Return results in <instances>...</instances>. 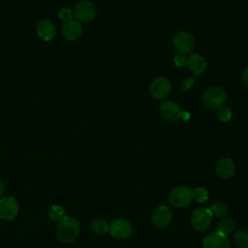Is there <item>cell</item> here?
Returning <instances> with one entry per match:
<instances>
[{"mask_svg":"<svg viewBox=\"0 0 248 248\" xmlns=\"http://www.w3.org/2000/svg\"><path fill=\"white\" fill-rule=\"evenodd\" d=\"M79 234V222L70 216H65L56 229L57 238L64 243L75 241Z\"/></svg>","mask_w":248,"mask_h":248,"instance_id":"obj_1","label":"cell"},{"mask_svg":"<svg viewBox=\"0 0 248 248\" xmlns=\"http://www.w3.org/2000/svg\"><path fill=\"white\" fill-rule=\"evenodd\" d=\"M227 100L226 91L219 86H211L202 94L203 104L213 109H220L223 108Z\"/></svg>","mask_w":248,"mask_h":248,"instance_id":"obj_2","label":"cell"},{"mask_svg":"<svg viewBox=\"0 0 248 248\" xmlns=\"http://www.w3.org/2000/svg\"><path fill=\"white\" fill-rule=\"evenodd\" d=\"M169 201L174 207H186L192 201V190L187 186H177L170 191Z\"/></svg>","mask_w":248,"mask_h":248,"instance_id":"obj_3","label":"cell"},{"mask_svg":"<svg viewBox=\"0 0 248 248\" xmlns=\"http://www.w3.org/2000/svg\"><path fill=\"white\" fill-rule=\"evenodd\" d=\"M172 44L177 53L186 55L193 50L195 46V40L189 32L180 31L174 35L172 39Z\"/></svg>","mask_w":248,"mask_h":248,"instance_id":"obj_4","label":"cell"},{"mask_svg":"<svg viewBox=\"0 0 248 248\" xmlns=\"http://www.w3.org/2000/svg\"><path fill=\"white\" fill-rule=\"evenodd\" d=\"M212 222V214L208 208H197L191 216V224L198 232H204L209 229Z\"/></svg>","mask_w":248,"mask_h":248,"instance_id":"obj_5","label":"cell"},{"mask_svg":"<svg viewBox=\"0 0 248 248\" xmlns=\"http://www.w3.org/2000/svg\"><path fill=\"white\" fill-rule=\"evenodd\" d=\"M73 13L74 16H76V18L79 21L89 22L93 20L96 16V7L92 2L82 0L76 5Z\"/></svg>","mask_w":248,"mask_h":248,"instance_id":"obj_6","label":"cell"},{"mask_svg":"<svg viewBox=\"0 0 248 248\" xmlns=\"http://www.w3.org/2000/svg\"><path fill=\"white\" fill-rule=\"evenodd\" d=\"M18 213V203L12 196L0 199V218L3 220H13Z\"/></svg>","mask_w":248,"mask_h":248,"instance_id":"obj_7","label":"cell"},{"mask_svg":"<svg viewBox=\"0 0 248 248\" xmlns=\"http://www.w3.org/2000/svg\"><path fill=\"white\" fill-rule=\"evenodd\" d=\"M108 232L111 236L117 239H125L132 233V226L127 220L118 218L111 222L108 228Z\"/></svg>","mask_w":248,"mask_h":248,"instance_id":"obj_8","label":"cell"},{"mask_svg":"<svg viewBox=\"0 0 248 248\" xmlns=\"http://www.w3.org/2000/svg\"><path fill=\"white\" fill-rule=\"evenodd\" d=\"M171 90L170 82L164 77L156 78L150 84V93L152 97L158 100H162L167 97Z\"/></svg>","mask_w":248,"mask_h":248,"instance_id":"obj_9","label":"cell"},{"mask_svg":"<svg viewBox=\"0 0 248 248\" xmlns=\"http://www.w3.org/2000/svg\"><path fill=\"white\" fill-rule=\"evenodd\" d=\"M172 220V212L166 205L158 206L152 214L151 222L152 224L159 229L168 227Z\"/></svg>","mask_w":248,"mask_h":248,"instance_id":"obj_10","label":"cell"},{"mask_svg":"<svg viewBox=\"0 0 248 248\" xmlns=\"http://www.w3.org/2000/svg\"><path fill=\"white\" fill-rule=\"evenodd\" d=\"M181 108L179 105L171 100L165 101L160 106V114L168 122H174L180 118Z\"/></svg>","mask_w":248,"mask_h":248,"instance_id":"obj_11","label":"cell"},{"mask_svg":"<svg viewBox=\"0 0 248 248\" xmlns=\"http://www.w3.org/2000/svg\"><path fill=\"white\" fill-rule=\"evenodd\" d=\"M202 247L203 248H232L228 237L218 232L208 233L203 238Z\"/></svg>","mask_w":248,"mask_h":248,"instance_id":"obj_12","label":"cell"},{"mask_svg":"<svg viewBox=\"0 0 248 248\" xmlns=\"http://www.w3.org/2000/svg\"><path fill=\"white\" fill-rule=\"evenodd\" d=\"M234 163L230 158L221 159L216 165V173L222 179H229L234 173Z\"/></svg>","mask_w":248,"mask_h":248,"instance_id":"obj_13","label":"cell"},{"mask_svg":"<svg viewBox=\"0 0 248 248\" xmlns=\"http://www.w3.org/2000/svg\"><path fill=\"white\" fill-rule=\"evenodd\" d=\"M187 66L192 73L196 75H201L205 71L207 63L204 57L201 54L192 53L189 57H187Z\"/></svg>","mask_w":248,"mask_h":248,"instance_id":"obj_14","label":"cell"},{"mask_svg":"<svg viewBox=\"0 0 248 248\" xmlns=\"http://www.w3.org/2000/svg\"><path fill=\"white\" fill-rule=\"evenodd\" d=\"M37 33L44 41H50L55 36L54 24L47 19H44L37 25Z\"/></svg>","mask_w":248,"mask_h":248,"instance_id":"obj_15","label":"cell"},{"mask_svg":"<svg viewBox=\"0 0 248 248\" xmlns=\"http://www.w3.org/2000/svg\"><path fill=\"white\" fill-rule=\"evenodd\" d=\"M81 32H82L81 25L79 22L76 20H71L66 22L62 28V33L64 37L69 41H74L78 39L81 35Z\"/></svg>","mask_w":248,"mask_h":248,"instance_id":"obj_16","label":"cell"},{"mask_svg":"<svg viewBox=\"0 0 248 248\" xmlns=\"http://www.w3.org/2000/svg\"><path fill=\"white\" fill-rule=\"evenodd\" d=\"M233 230H234V222L229 217L222 218L217 225V232L226 236L229 235L231 232H232Z\"/></svg>","mask_w":248,"mask_h":248,"instance_id":"obj_17","label":"cell"},{"mask_svg":"<svg viewBox=\"0 0 248 248\" xmlns=\"http://www.w3.org/2000/svg\"><path fill=\"white\" fill-rule=\"evenodd\" d=\"M234 242L239 248H248V230L239 229L234 232Z\"/></svg>","mask_w":248,"mask_h":248,"instance_id":"obj_18","label":"cell"},{"mask_svg":"<svg viewBox=\"0 0 248 248\" xmlns=\"http://www.w3.org/2000/svg\"><path fill=\"white\" fill-rule=\"evenodd\" d=\"M48 215H49V218L54 222H60L65 216H67L63 206L59 204L52 205L48 211Z\"/></svg>","mask_w":248,"mask_h":248,"instance_id":"obj_19","label":"cell"},{"mask_svg":"<svg viewBox=\"0 0 248 248\" xmlns=\"http://www.w3.org/2000/svg\"><path fill=\"white\" fill-rule=\"evenodd\" d=\"M90 228L93 232L98 233V234H103V233H106L107 232H108L109 226L103 219H95L92 221Z\"/></svg>","mask_w":248,"mask_h":248,"instance_id":"obj_20","label":"cell"},{"mask_svg":"<svg viewBox=\"0 0 248 248\" xmlns=\"http://www.w3.org/2000/svg\"><path fill=\"white\" fill-rule=\"evenodd\" d=\"M209 194L207 190L202 187H198L192 191V200H195L197 202L202 203L208 200Z\"/></svg>","mask_w":248,"mask_h":248,"instance_id":"obj_21","label":"cell"},{"mask_svg":"<svg viewBox=\"0 0 248 248\" xmlns=\"http://www.w3.org/2000/svg\"><path fill=\"white\" fill-rule=\"evenodd\" d=\"M210 212L212 215L217 216V217H221V216H225L228 212V206L227 204H225L222 202H216L215 203H213L210 207Z\"/></svg>","mask_w":248,"mask_h":248,"instance_id":"obj_22","label":"cell"},{"mask_svg":"<svg viewBox=\"0 0 248 248\" xmlns=\"http://www.w3.org/2000/svg\"><path fill=\"white\" fill-rule=\"evenodd\" d=\"M217 116L221 122H228L232 117V111L230 108H221L218 110Z\"/></svg>","mask_w":248,"mask_h":248,"instance_id":"obj_23","label":"cell"},{"mask_svg":"<svg viewBox=\"0 0 248 248\" xmlns=\"http://www.w3.org/2000/svg\"><path fill=\"white\" fill-rule=\"evenodd\" d=\"M59 18L65 22L71 21L73 20V16H74V13L71 9L69 8H64L59 12Z\"/></svg>","mask_w":248,"mask_h":248,"instance_id":"obj_24","label":"cell"},{"mask_svg":"<svg viewBox=\"0 0 248 248\" xmlns=\"http://www.w3.org/2000/svg\"><path fill=\"white\" fill-rule=\"evenodd\" d=\"M173 63L176 67H183L187 65V57L185 55L177 53L173 58Z\"/></svg>","mask_w":248,"mask_h":248,"instance_id":"obj_25","label":"cell"},{"mask_svg":"<svg viewBox=\"0 0 248 248\" xmlns=\"http://www.w3.org/2000/svg\"><path fill=\"white\" fill-rule=\"evenodd\" d=\"M193 84H194V79L191 78H187L183 81V83H182V89H183L184 91H188L189 89L192 88Z\"/></svg>","mask_w":248,"mask_h":248,"instance_id":"obj_26","label":"cell"},{"mask_svg":"<svg viewBox=\"0 0 248 248\" xmlns=\"http://www.w3.org/2000/svg\"><path fill=\"white\" fill-rule=\"evenodd\" d=\"M241 81L248 86V67L242 72V75H241Z\"/></svg>","mask_w":248,"mask_h":248,"instance_id":"obj_27","label":"cell"},{"mask_svg":"<svg viewBox=\"0 0 248 248\" xmlns=\"http://www.w3.org/2000/svg\"><path fill=\"white\" fill-rule=\"evenodd\" d=\"M191 117V115H190V113L188 112V111H186V110H183V111H181V115H180V118L182 119V120H184V121H187L189 118Z\"/></svg>","mask_w":248,"mask_h":248,"instance_id":"obj_28","label":"cell"},{"mask_svg":"<svg viewBox=\"0 0 248 248\" xmlns=\"http://www.w3.org/2000/svg\"><path fill=\"white\" fill-rule=\"evenodd\" d=\"M4 191H5V186H4V183L2 182V180H0V197L4 194Z\"/></svg>","mask_w":248,"mask_h":248,"instance_id":"obj_29","label":"cell"}]
</instances>
